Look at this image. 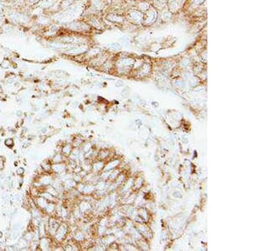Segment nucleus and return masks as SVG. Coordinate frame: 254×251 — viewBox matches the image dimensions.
Segmentation results:
<instances>
[{"label":"nucleus","mask_w":254,"mask_h":251,"mask_svg":"<svg viewBox=\"0 0 254 251\" xmlns=\"http://www.w3.org/2000/svg\"><path fill=\"white\" fill-rule=\"evenodd\" d=\"M66 233H67V227L64 224H60V227L58 228L57 231L55 232L54 235L53 237V239L56 242L60 243V242L63 241L64 237L66 236Z\"/></svg>","instance_id":"obj_1"},{"label":"nucleus","mask_w":254,"mask_h":251,"mask_svg":"<svg viewBox=\"0 0 254 251\" xmlns=\"http://www.w3.org/2000/svg\"><path fill=\"white\" fill-rule=\"evenodd\" d=\"M72 151V146L69 144H65L64 145L62 146L61 149V154L63 155V157H69V155H70V153Z\"/></svg>","instance_id":"obj_2"},{"label":"nucleus","mask_w":254,"mask_h":251,"mask_svg":"<svg viewBox=\"0 0 254 251\" xmlns=\"http://www.w3.org/2000/svg\"><path fill=\"white\" fill-rule=\"evenodd\" d=\"M41 168L43 170L44 173H52V163L49 161H44L41 164Z\"/></svg>","instance_id":"obj_3"},{"label":"nucleus","mask_w":254,"mask_h":251,"mask_svg":"<svg viewBox=\"0 0 254 251\" xmlns=\"http://www.w3.org/2000/svg\"><path fill=\"white\" fill-rule=\"evenodd\" d=\"M63 156L61 153H59V154H56V155H54L53 157H52L50 161H51L52 164H55V163H61V162H63Z\"/></svg>","instance_id":"obj_4"},{"label":"nucleus","mask_w":254,"mask_h":251,"mask_svg":"<svg viewBox=\"0 0 254 251\" xmlns=\"http://www.w3.org/2000/svg\"><path fill=\"white\" fill-rule=\"evenodd\" d=\"M0 66L2 67V69H5V70L10 69V68L12 67V63H11V61L9 60V59H4V60L1 62V63H0Z\"/></svg>","instance_id":"obj_5"},{"label":"nucleus","mask_w":254,"mask_h":251,"mask_svg":"<svg viewBox=\"0 0 254 251\" xmlns=\"http://www.w3.org/2000/svg\"><path fill=\"white\" fill-rule=\"evenodd\" d=\"M23 238H24L25 240H26L28 243H30L32 240H33V239H34V235H33V233H32V232L29 231L25 234Z\"/></svg>","instance_id":"obj_6"},{"label":"nucleus","mask_w":254,"mask_h":251,"mask_svg":"<svg viewBox=\"0 0 254 251\" xmlns=\"http://www.w3.org/2000/svg\"><path fill=\"white\" fill-rule=\"evenodd\" d=\"M5 145L9 147V148H12L13 146L15 145V142H14V139L13 138H7L4 141Z\"/></svg>","instance_id":"obj_7"},{"label":"nucleus","mask_w":254,"mask_h":251,"mask_svg":"<svg viewBox=\"0 0 254 251\" xmlns=\"http://www.w3.org/2000/svg\"><path fill=\"white\" fill-rule=\"evenodd\" d=\"M15 75H9L6 78V83L8 84H13L15 81Z\"/></svg>","instance_id":"obj_8"},{"label":"nucleus","mask_w":254,"mask_h":251,"mask_svg":"<svg viewBox=\"0 0 254 251\" xmlns=\"http://www.w3.org/2000/svg\"><path fill=\"white\" fill-rule=\"evenodd\" d=\"M4 164H5V159L4 157H0V171L4 168Z\"/></svg>","instance_id":"obj_9"},{"label":"nucleus","mask_w":254,"mask_h":251,"mask_svg":"<svg viewBox=\"0 0 254 251\" xmlns=\"http://www.w3.org/2000/svg\"><path fill=\"white\" fill-rule=\"evenodd\" d=\"M16 115H17V117L20 118V117H22V116H23V112H22L21 110H20V111H17V112H16Z\"/></svg>","instance_id":"obj_10"},{"label":"nucleus","mask_w":254,"mask_h":251,"mask_svg":"<svg viewBox=\"0 0 254 251\" xmlns=\"http://www.w3.org/2000/svg\"><path fill=\"white\" fill-rule=\"evenodd\" d=\"M48 128L47 127H43V128H42L41 129V133L42 134H46L47 132H48Z\"/></svg>","instance_id":"obj_11"},{"label":"nucleus","mask_w":254,"mask_h":251,"mask_svg":"<svg viewBox=\"0 0 254 251\" xmlns=\"http://www.w3.org/2000/svg\"><path fill=\"white\" fill-rule=\"evenodd\" d=\"M17 172H18V173H19L20 175H21V174L25 172V170L24 168H20L17 169Z\"/></svg>","instance_id":"obj_12"},{"label":"nucleus","mask_w":254,"mask_h":251,"mask_svg":"<svg viewBox=\"0 0 254 251\" xmlns=\"http://www.w3.org/2000/svg\"><path fill=\"white\" fill-rule=\"evenodd\" d=\"M2 237H3V232H2L0 231V239H1Z\"/></svg>","instance_id":"obj_13"}]
</instances>
